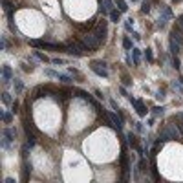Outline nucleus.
Masks as SVG:
<instances>
[{
    "instance_id": "obj_23",
    "label": "nucleus",
    "mask_w": 183,
    "mask_h": 183,
    "mask_svg": "<svg viewBox=\"0 0 183 183\" xmlns=\"http://www.w3.org/2000/svg\"><path fill=\"white\" fill-rule=\"evenodd\" d=\"M161 13H163V18H172V11H170V7H161Z\"/></svg>"
},
{
    "instance_id": "obj_20",
    "label": "nucleus",
    "mask_w": 183,
    "mask_h": 183,
    "mask_svg": "<svg viewBox=\"0 0 183 183\" xmlns=\"http://www.w3.org/2000/svg\"><path fill=\"white\" fill-rule=\"evenodd\" d=\"M150 172H152V176L156 181H159V174H157V167H156V159H152V167H150Z\"/></svg>"
},
{
    "instance_id": "obj_17",
    "label": "nucleus",
    "mask_w": 183,
    "mask_h": 183,
    "mask_svg": "<svg viewBox=\"0 0 183 183\" xmlns=\"http://www.w3.org/2000/svg\"><path fill=\"white\" fill-rule=\"evenodd\" d=\"M13 86H15V93H22L24 90V82L20 79H13Z\"/></svg>"
},
{
    "instance_id": "obj_44",
    "label": "nucleus",
    "mask_w": 183,
    "mask_h": 183,
    "mask_svg": "<svg viewBox=\"0 0 183 183\" xmlns=\"http://www.w3.org/2000/svg\"><path fill=\"white\" fill-rule=\"evenodd\" d=\"M178 128H179V132H181V136H183V125H178Z\"/></svg>"
},
{
    "instance_id": "obj_12",
    "label": "nucleus",
    "mask_w": 183,
    "mask_h": 183,
    "mask_svg": "<svg viewBox=\"0 0 183 183\" xmlns=\"http://www.w3.org/2000/svg\"><path fill=\"white\" fill-rule=\"evenodd\" d=\"M168 46H170V53H172V55L176 57L178 53H179V50H181V44H178V42H176L174 39L170 37V39H168Z\"/></svg>"
},
{
    "instance_id": "obj_33",
    "label": "nucleus",
    "mask_w": 183,
    "mask_h": 183,
    "mask_svg": "<svg viewBox=\"0 0 183 183\" xmlns=\"http://www.w3.org/2000/svg\"><path fill=\"white\" fill-rule=\"evenodd\" d=\"M157 28H165V18H159L157 20Z\"/></svg>"
},
{
    "instance_id": "obj_22",
    "label": "nucleus",
    "mask_w": 183,
    "mask_h": 183,
    "mask_svg": "<svg viewBox=\"0 0 183 183\" xmlns=\"http://www.w3.org/2000/svg\"><path fill=\"white\" fill-rule=\"evenodd\" d=\"M2 103H4V104H11V103H13V99H11V93L4 92V93H2Z\"/></svg>"
},
{
    "instance_id": "obj_2",
    "label": "nucleus",
    "mask_w": 183,
    "mask_h": 183,
    "mask_svg": "<svg viewBox=\"0 0 183 183\" xmlns=\"http://www.w3.org/2000/svg\"><path fill=\"white\" fill-rule=\"evenodd\" d=\"M90 68L95 75H99V77H108V64L104 61H92L90 62Z\"/></svg>"
},
{
    "instance_id": "obj_32",
    "label": "nucleus",
    "mask_w": 183,
    "mask_h": 183,
    "mask_svg": "<svg viewBox=\"0 0 183 183\" xmlns=\"http://www.w3.org/2000/svg\"><path fill=\"white\" fill-rule=\"evenodd\" d=\"M178 28H179V29L183 31V15H181V17L178 18Z\"/></svg>"
},
{
    "instance_id": "obj_30",
    "label": "nucleus",
    "mask_w": 183,
    "mask_h": 183,
    "mask_svg": "<svg viewBox=\"0 0 183 183\" xmlns=\"http://www.w3.org/2000/svg\"><path fill=\"white\" fill-rule=\"evenodd\" d=\"M130 22H132V18H130V20H128V22H125V29L128 31V33H132V35H134V33H136V31L132 29V24H130Z\"/></svg>"
},
{
    "instance_id": "obj_24",
    "label": "nucleus",
    "mask_w": 183,
    "mask_h": 183,
    "mask_svg": "<svg viewBox=\"0 0 183 183\" xmlns=\"http://www.w3.org/2000/svg\"><path fill=\"white\" fill-rule=\"evenodd\" d=\"M44 73L48 75V77H51V79H57V77H59V71H55V70H50V68H48V70H44Z\"/></svg>"
},
{
    "instance_id": "obj_8",
    "label": "nucleus",
    "mask_w": 183,
    "mask_h": 183,
    "mask_svg": "<svg viewBox=\"0 0 183 183\" xmlns=\"http://www.w3.org/2000/svg\"><path fill=\"white\" fill-rule=\"evenodd\" d=\"M99 4H101V13L103 15H106V13L110 15V11L115 9V4L112 2V0H99Z\"/></svg>"
},
{
    "instance_id": "obj_28",
    "label": "nucleus",
    "mask_w": 183,
    "mask_h": 183,
    "mask_svg": "<svg viewBox=\"0 0 183 183\" xmlns=\"http://www.w3.org/2000/svg\"><path fill=\"white\" fill-rule=\"evenodd\" d=\"M123 46H125V50L130 51V50H132V40L128 39V37H125V39H123Z\"/></svg>"
},
{
    "instance_id": "obj_11",
    "label": "nucleus",
    "mask_w": 183,
    "mask_h": 183,
    "mask_svg": "<svg viewBox=\"0 0 183 183\" xmlns=\"http://www.w3.org/2000/svg\"><path fill=\"white\" fill-rule=\"evenodd\" d=\"M170 37L174 39L178 44H181V46H183V31H181L179 28H174V29H172V31H170Z\"/></svg>"
},
{
    "instance_id": "obj_6",
    "label": "nucleus",
    "mask_w": 183,
    "mask_h": 183,
    "mask_svg": "<svg viewBox=\"0 0 183 183\" xmlns=\"http://www.w3.org/2000/svg\"><path fill=\"white\" fill-rule=\"evenodd\" d=\"M161 132H165L168 139H181V132H179V128H176L174 125H167Z\"/></svg>"
},
{
    "instance_id": "obj_21",
    "label": "nucleus",
    "mask_w": 183,
    "mask_h": 183,
    "mask_svg": "<svg viewBox=\"0 0 183 183\" xmlns=\"http://www.w3.org/2000/svg\"><path fill=\"white\" fill-rule=\"evenodd\" d=\"M117 7H119L121 13H126V11H128V6H126L125 0H117Z\"/></svg>"
},
{
    "instance_id": "obj_13",
    "label": "nucleus",
    "mask_w": 183,
    "mask_h": 183,
    "mask_svg": "<svg viewBox=\"0 0 183 183\" xmlns=\"http://www.w3.org/2000/svg\"><path fill=\"white\" fill-rule=\"evenodd\" d=\"M31 168H33V167H31V163H28V161H26L24 167H22V181H28V179H29V176H31Z\"/></svg>"
},
{
    "instance_id": "obj_18",
    "label": "nucleus",
    "mask_w": 183,
    "mask_h": 183,
    "mask_svg": "<svg viewBox=\"0 0 183 183\" xmlns=\"http://www.w3.org/2000/svg\"><path fill=\"white\" fill-rule=\"evenodd\" d=\"M110 20H112V22H119V20H121V11H119V9H114V11H110Z\"/></svg>"
},
{
    "instance_id": "obj_36",
    "label": "nucleus",
    "mask_w": 183,
    "mask_h": 183,
    "mask_svg": "<svg viewBox=\"0 0 183 183\" xmlns=\"http://www.w3.org/2000/svg\"><path fill=\"white\" fill-rule=\"evenodd\" d=\"M22 70H24V71H31V66H28L26 62H22Z\"/></svg>"
},
{
    "instance_id": "obj_4",
    "label": "nucleus",
    "mask_w": 183,
    "mask_h": 183,
    "mask_svg": "<svg viewBox=\"0 0 183 183\" xmlns=\"http://www.w3.org/2000/svg\"><path fill=\"white\" fill-rule=\"evenodd\" d=\"M82 42H84V44L88 46L90 50H97V48L101 46L103 40L97 37V33H95V31H92V33H86V35L82 37Z\"/></svg>"
},
{
    "instance_id": "obj_41",
    "label": "nucleus",
    "mask_w": 183,
    "mask_h": 183,
    "mask_svg": "<svg viewBox=\"0 0 183 183\" xmlns=\"http://www.w3.org/2000/svg\"><path fill=\"white\" fill-rule=\"evenodd\" d=\"M112 108H114L115 112H117V110H119V106H117V103H115V101H112Z\"/></svg>"
},
{
    "instance_id": "obj_10",
    "label": "nucleus",
    "mask_w": 183,
    "mask_h": 183,
    "mask_svg": "<svg viewBox=\"0 0 183 183\" xmlns=\"http://www.w3.org/2000/svg\"><path fill=\"white\" fill-rule=\"evenodd\" d=\"M130 101H132V104L136 106V110H137V114L141 115V117H145L147 114H148V110H147V106L141 103V101H137V99H134V97H130Z\"/></svg>"
},
{
    "instance_id": "obj_15",
    "label": "nucleus",
    "mask_w": 183,
    "mask_h": 183,
    "mask_svg": "<svg viewBox=\"0 0 183 183\" xmlns=\"http://www.w3.org/2000/svg\"><path fill=\"white\" fill-rule=\"evenodd\" d=\"M130 51H132V59H134V64H136V66H139V64H141V51H139L137 48H132Z\"/></svg>"
},
{
    "instance_id": "obj_42",
    "label": "nucleus",
    "mask_w": 183,
    "mask_h": 183,
    "mask_svg": "<svg viewBox=\"0 0 183 183\" xmlns=\"http://www.w3.org/2000/svg\"><path fill=\"white\" fill-rule=\"evenodd\" d=\"M119 92H121V95H128V93H126V90L123 88V86H121V88H119Z\"/></svg>"
},
{
    "instance_id": "obj_27",
    "label": "nucleus",
    "mask_w": 183,
    "mask_h": 183,
    "mask_svg": "<svg viewBox=\"0 0 183 183\" xmlns=\"http://www.w3.org/2000/svg\"><path fill=\"white\" fill-rule=\"evenodd\" d=\"M152 112H154V115H156V117H159V115H163L165 108H163V106H154V108H152Z\"/></svg>"
},
{
    "instance_id": "obj_25",
    "label": "nucleus",
    "mask_w": 183,
    "mask_h": 183,
    "mask_svg": "<svg viewBox=\"0 0 183 183\" xmlns=\"http://www.w3.org/2000/svg\"><path fill=\"white\" fill-rule=\"evenodd\" d=\"M137 168H139V172H147V161L141 157L139 159V163H137Z\"/></svg>"
},
{
    "instance_id": "obj_7",
    "label": "nucleus",
    "mask_w": 183,
    "mask_h": 183,
    "mask_svg": "<svg viewBox=\"0 0 183 183\" xmlns=\"http://www.w3.org/2000/svg\"><path fill=\"white\" fill-rule=\"evenodd\" d=\"M68 53V55H73V57H82L84 55V51L79 48L77 42H73V44H66V50H64Z\"/></svg>"
},
{
    "instance_id": "obj_31",
    "label": "nucleus",
    "mask_w": 183,
    "mask_h": 183,
    "mask_svg": "<svg viewBox=\"0 0 183 183\" xmlns=\"http://www.w3.org/2000/svg\"><path fill=\"white\" fill-rule=\"evenodd\" d=\"M141 11L143 13H150V2H143L141 4Z\"/></svg>"
},
{
    "instance_id": "obj_38",
    "label": "nucleus",
    "mask_w": 183,
    "mask_h": 183,
    "mask_svg": "<svg viewBox=\"0 0 183 183\" xmlns=\"http://www.w3.org/2000/svg\"><path fill=\"white\" fill-rule=\"evenodd\" d=\"M163 97H165L163 92H157V93H156V99H163Z\"/></svg>"
},
{
    "instance_id": "obj_45",
    "label": "nucleus",
    "mask_w": 183,
    "mask_h": 183,
    "mask_svg": "<svg viewBox=\"0 0 183 183\" xmlns=\"http://www.w3.org/2000/svg\"><path fill=\"white\" fill-rule=\"evenodd\" d=\"M172 2H179V0H172Z\"/></svg>"
},
{
    "instance_id": "obj_39",
    "label": "nucleus",
    "mask_w": 183,
    "mask_h": 183,
    "mask_svg": "<svg viewBox=\"0 0 183 183\" xmlns=\"http://www.w3.org/2000/svg\"><path fill=\"white\" fill-rule=\"evenodd\" d=\"M7 48V40H6V37H2V50H6Z\"/></svg>"
},
{
    "instance_id": "obj_16",
    "label": "nucleus",
    "mask_w": 183,
    "mask_h": 183,
    "mask_svg": "<svg viewBox=\"0 0 183 183\" xmlns=\"http://www.w3.org/2000/svg\"><path fill=\"white\" fill-rule=\"evenodd\" d=\"M0 117H2V121H4L6 125H9V123L13 121V110H11V112H6V110H4Z\"/></svg>"
},
{
    "instance_id": "obj_37",
    "label": "nucleus",
    "mask_w": 183,
    "mask_h": 183,
    "mask_svg": "<svg viewBox=\"0 0 183 183\" xmlns=\"http://www.w3.org/2000/svg\"><path fill=\"white\" fill-rule=\"evenodd\" d=\"M11 110H13V114H15V112H18V103H13V106H11Z\"/></svg>"
},
{
    "instance_id": "obj_5",
    "label": "nucleus",
    "mask_w": 183,
    "mask_h": 183,
    "mask_svg": "<svg viewBox=\"0 0 183 183\" xmlns=\"http://www.w3.org/2000/svg\"><path fill=\"white\" fill-rule=\"evenodd\" d=\"M93 31L97 33V37H99L101 40H104V39H106V33H108V22H106L104 18H101L99 22H97V26L93 28Z\"/></svg>"
},
{
    "instance_id": "obj_3",
    "label": "nucleus",
    "mask_w": 183,
    "mask_h": 183,
    "mask_svg": "<svg viewBox=\"0 0 183 183\" xmlns=\"http://www.w3.org/2000/svg\"><path fill=\"white\" fill-rule=\"evenodd\" d=\"M15 128H4L2 130V148L4 150H9V147H11V143L15 141Z\"/></svg>"
},
{
    "instance_id": "obj_35",
    "label": "nucleus",
    "mask_w": 183,
    "mask_h": 183,
    "mask_svg": "<svg viewBox=\"0 0 183 183\" xmlns=\"http://www.w3.org/2000/svg\"><path fill=\"white\" fill-rule=\"evenodd\" d=\"M53 64H64V59H51Z\"/></svg>"
},
{
    "instance_id": "obj_34",
    "label": "nucleus",
    "mask_w": 183,
    "mask_h": 183,
    "mask_svg": "<svg viewBox=\"0 0 183 183\" xmlns=\"http://www.w3.org/2000/svg\"><path fill=\"white\" fill-rule=\"evenodd\" d=\"M134 125H136V130L137 132H143V125L141 123H134Z\"/></svg>"
},
{
    "instance_id": "obj_26",
    "label": "nucleus",
    "mask_w": 183,
    "mask_h": 183,
    "mask_svg": "<svg viewBox=\"0 0 183 183\" xmlns=\"http://www.w3.org/2000/svg\"><path fill=\"white\" fill-rule=\"evenodd\" d=\"M33 53H35V57H37L39 61H42V62H50V59L44 55V53H40V51H33Z\"/></svg>"
},
{
    "instance_id": "obj_14",
    "label": "nucleus",
    "mask_w": 183,
    "mask_h": 183,
    "mask_svg": "<svg viewBox=\"0 0 183 183\" xmlns=\"http://www.w3.org/2000/svg\"><path fill=\"white\" fill-rule=\"evenodd\" d=\"M125 137H126V141H128V145H130L132 148H137V147H139V143H137V137H136V134H132V132H128V134H126Z\"/></svg>"
},
{
    "instance_id": "obj_29",
    "label": "nucleus",
    "mask_w": 183,
    "mask_h": 183,
    "mask_svg": "<svg viewBox=\"0 0 183 183\" xmlns=\"http://www.w3.org/2000/svg\"><path fill=\"white\" fill-rule=\"evenodd\" d=\"M145 59H147L148 62H154V55H152V50H147V51H145Z\"/></svg>"
},
{
    "instance_id": "obj_9",
    "label": "nucleus",
    "mask_w": 183,
    "mask_h": 183,
    "mask_svg": "<svg viewBox=\"0 0 183 183\" xmlns=\"http://www.w3.org/2000/svg\"><path fill=\"white\" fill-rule=\"evenodd\" d=\"M9 81H13V71H11V68H9V64H4L2 66V82L7 84Z\"/></svg>"
},
{
    "instance_id": "obj_1",
    "label": "nucleus",
    "mask_w": 183,
    "mask_h": 183,
    "mask_svg": "<svg viewBox=\"0 0 183 183\" xmlns=\"http://www.w3.org/2000/svg\"><path fill=\"white\" fill-rule=\"evenodd\" d=\"M29 46L33 48H39V50H66L64 44H51V42H46V40H40V39H31L28 40Z\"/></svg>"
},
{
    "instance_id": "obj_43",
    "label": "nucleus",
    "mask_w": 183,
    "mask_h": 183,
    "mask_svg": "<svg viewBox=\"0 0 183 183\" xmlns=\"http://www.w3.org/2000/svg\"><path fill=\"white\" fill-rule=\"evenodd\" d=\"M176 117H178V119H183V112H179V114H176Z\"/></svg>"
},
{
    "instance_id": "obj_19",
    "label": "nucleus",
    "mask_w": 183,
    "mask_h": 183,
    "mask_svg": "<svg viewBox=\"0 0 183 183\" xmlns=\"http://www.w3.org/2000/svg\"><path fill=\"white\" fill-rule=\"evenodd\" d=\"M61 82H64V84H71L73 82V79L70 77V75H66V73H59V77H57Z\"/></svg>"
},
{
    "instance_id": "obj_40",
    "label": "nucleus",
    "mask_w": 183,
    "mask_h": 183,
    "mask_svg": "<svg viewBox=\"0 0 183 183\" xmlns=\"http://www.w3.org/2000/svg\"><path fill=\"white\" fill-rule=\"evenodd\" d=\"M95 95H97L99 99H103V97H104V95H103V92H101V90H95Z\"/></svg>"
}]
</instances>
